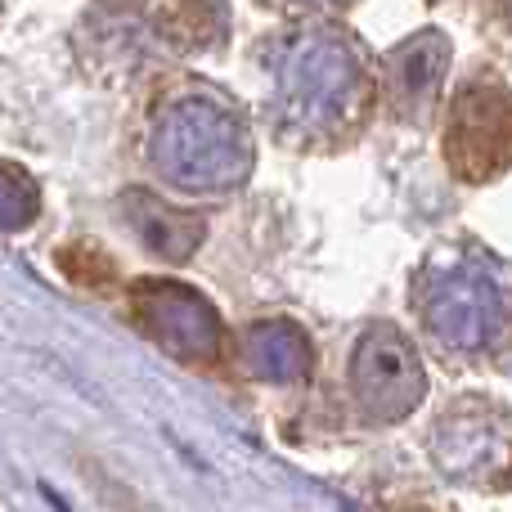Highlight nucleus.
<instances>
[{"instance_id": "1", "label": "nucleus", "mask_w": 512, "mask_h": 512, "mask_svg": "<svg viewBox=\"0 0 512 512\" xmlns=\"http://www.w3.org/2000/svg\"><path fill=\"white\" fill-rule=\"evenodd\" d=\"M153 162L185 189H230L248 176L252 144L230 113L212 104H180L153 135Z\"/></svg>"}, {"instance_id": "2", "label": "nucleus", "mask_w": 512, "mask_h": 512, "mask_svg": "<svg viewBox=\"0 0 512 512\" xmlns=\"http://www.w3.org/2000/svg\"><path fill=\"white\" fill-rule=\"evenodd\" d=\"M418 306H423V324L445 351H486L499 333H504V292L499 279L477 261H454L432 265L418 283Z\"/></svg>"}, {"instance_id": "3", "label": "nucleus", "mask_w": 512, "mask_h": 512, "mask_svg": "<svg viewBox=\"0 0 512 512\" xmlns=\"http://www.w3.org/2000/svg\"><path fill=\"white\" fill-rule=\"evenodd\" d=\"M351 387L355 400L382 423L409 418L427 391L423 360H418L414 342L391 324H373L351 355Z\"/></svg>"}, {"instance_id": "4", "label": "nucleus", "mask_w": 512, "mask_h": 512, "mask_svg": "<svg viewBox=\"0 0 512 512\" xmlns=\"http://www.w3.org/2000/svg\"><path fill=\"white\" fill-rule=\"evenodd\" d=\"M135 319L158 346L180 360H207L221 346V315L203 292L176 279H153L135 288Z\"/></svg>"}, {"instance_id": "5", "label": "nucleus", "mask_w": 512, "mask_h": 512, "mask_svg": "<svg viewBox=\"0 0 512 512\" xmlns=\"http://www.w3.org/2000/svg\"><path fill=\"white\" fill-rule=\"evenodd\" d=\"M504 454H508L504 414H495V409H472V405L450 409L445 423L436 427V459L459 481L490 477Z\"/></svg>"}, {"instance_id": "6", "label": "nucleus", "mask_w": 512, "mask_h": 512, "mask_svg": "<svg viewBox=\"0 0 512 512\" xmlns=\"http://www.w3.org/2000/svg\"><path fill=\"white\" fill-rule=\"evenodd\" d=\"M355 95V63L342 50H310L288 72V104L301 126H328Z\"/></svg>"}, {"instance_id": "7", "label": "nucleus", "mask_w": 512, "mask_h": 512, "mask_svg": "<svg viewBox=\"0 0 512 512\" xmlns=\"http://www.w3.org/2000/svg\"><path fill=\"white\" fill-rule=\"evenodd\" d=\"M243 360L248 373L261 382H306L315 369V355H310V337L301 333L292 319H265L248 333L243 342Z\"/></svg>"}, {"instance_id": "8", "label": "nucleus", "mask_w": 512, "mask_h": 512, "mask_svg": "<svg viewBox=\"0 0 512 512\" xmlns=\"http://www.w3.org/2000/svg\"><path fill=\"white\" fill-rule=\"evenodd\" d=\"M126 216H131L135 234L144 239V248L153 256H167V261H185L194 256V248L203 243V221L189 212L158 203L149 194H131L126 198Z\"/></svg>"}, {"instance_id": "9", "label": "nucleus", "mask_w": 512, "mask_h": 512, "mask_svg": "<svg viewBox=\"0 0 512 512\" xmlns=\"http://www.w3.org/2000/svg\"><path fill=\"white\" fill-rule=\"evenodd\" d=\"M36 216V189L27 176L0 167V230H23Z\"/></svg>"}]
</instances>
